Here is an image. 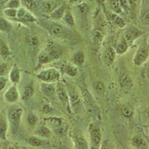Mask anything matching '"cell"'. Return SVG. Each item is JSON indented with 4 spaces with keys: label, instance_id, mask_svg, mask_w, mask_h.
<instances>
[{
    "label": "cell",
    "instance_id": "cell-1",
    "mask_svg": "<svg viewBox=\"0 0 149 149\" xmlns=\"http://www.w3.org/2000/svg\"><path fill=\"white\" fill-rule=\"evenodd\" d=\"M23 115V109L21 107L13 108L9 111L7 116L8 126L13 135L18 133L20 125H21L22 117Z\"/></svg>",
    "mask_w": 149,
    "mask_h": 149
},
{
    "label": "cell",
    "instance_id": "cell-2",
    "mask_svg": "<svg viewBox=\"0 0 149 149\" xmlns=\"http://www.w3.org/2000/svg\"><path fill=\"white\" fill-rule=\"evenodd\" d=\"M44 124L48 126L52 131H54L57 134L64 135L66 133L68 126L66 122L63 118L50 117L45 118L43 119Z\"/></svg>",
    "mask_w": 149,
    "mask_h": 149
},
{
    "label": "cell",
    "instance_id": "cell-3",
    "mask_svg": "<svg viewBox=\"0 0 149 149\" xmlns=\"http://www.w3.org/2000/svg\"><path fill=\"white\" fill-rule=\"evenodd\" d=\"M36 77L42 82L55 84L60 80L61 72L55 68H49L40 71Z\"/></svg>",
    "mask_w": 149,
    "mask_h": 149
},
{
    "label": "cell",
    "instance_id": "cell-4",
    "mask_svg": "<svg viewBox=\"0 0 149 149\" xmlns=\"http://www.w3.org/2000/svg\"><path fill=\"white\" fill-rule=\"evenodd\" d=\"M89 149H100L101 144V131L100 127L95 124H91L89 126Z\"/></svg>",
    "mask_w": 149,
    "mask_h": 149
},
{
    "label": "cell",
    "instance_id": "cell-5",
    "mask_svg": "<svg viewBox=\"0 0 149 149\" xmlns=\"http://www.w3.org/2000/svg\"><path fill=\"white\" fill-rule=\"evenodd\" d=\"M49 34L54 38L61 40H69L73 38V33L66 27L57 24H52L49 28Z\"/></svg>",
    "mask_w": 149,
    "mask_h": 149
},
{
    "label": "cell",
    "instance_id": "cell-6",
    "mask_svg": "<svg viewBox=\"0 0 149 149\" xmlns=\"http://www.w3.org/2000/svg\"><path fill=\"white\" fill-rule=\"evenodd\" d=\"M149 57V44L145 40L136 50L133 58L135 66H140L147 61Z\"/></svg>",
    "mask_w": 149,
    "mask_h": 149
},
{
    "label": "cell",
    "instance_id": "cell-7",
    "mask_svg": "<svg viewBox=\"0 0 149 149\" xmlns=\"http://www.w3.org/2000/svg\"><path fill=\"white\" fill-rule=\"evenodd\" d=\"M56 96L58 98L60 103L67 110L70 109V103L69 93L68 92L66 86L62 82L58 81L56 84Z\"/></svg>",
    "mask_w": 149,
    "mask_h": 149
},
{
    "label": "cell",
    "instance_id": "cell-8",
    "mask_svg": "<svg viewBox=\"0 0 149 149\" xmlns=\"http://www.w3.org/2000/svg\"><path fill=\"white\" fill-rule=\"evenodd\" d=\"M43 49L49 54L52 62L59 59L62 55V51L60 47L52 42L47 43Z\"/></svg>",
    "mask_w": 149,
    "mask_h": 149
},
{
    "label": "cell",
    "instance_id": "cell-9",
    "mask_svg": "<svg viewBox=\"0 0 149 149\" xmlns=\"http://www.w3.org/2000/svg\"><path fill=\"white\" fill-rule=\"evenodd\" d=\"M19 93L17 87L15 84H13L6 90L4 94V100L8 103H15L19 99Z\"/></svg>",
    "mask_w": 149,
    "mask_h": 149
},
{
    "label": "cell",
    "instance_id": "cell-10",
    "mask_svg": "<svg viewBox=\"0 0 149 149\" xmlns=\"http://www.w3.org/2000/svg\"><path fill=\"white\" fill-rule=\"evenodd\" d=\"M62 4V2L59 0H45L40 4V6L43 13L50 14Z\"/></svg>",
    "mask_w": 149,
    "mask_h": 149
},
{
    "label": "cell",
    "instance_id": "cell-11",
    "mask_svg": "<svg viewBox=\"0 0 149 149\" xmlns=\"http://www.w3.org/2000/svg\"><path fill=\"white\" fill-rule=\"evenodd\" d=\"M17 19L24 22H36L37 19L28 10L24 7H20L17 10Z\"/></svg>",
    "mask_w": 149,
    "mask_h": 149
},
{
    "label": "cell",
    "instance_id": "cell-12",
    "mask_svg": "<svg viewBox=\"0 0 149 149\" xmlns=\"http://www.w3.org/2000/svg\"><path fill=\"white\" fill-rule=\"evenodd\" d=\"M141 35L142 32L140 29L135 28V27L131 26L127 29L124 36L129 43V45H130V44H131L133 42H134L135 40L138 39Z\"/></svg>",
    "mask_w": 149,
    "mask_h": 149
},
{
    "label": "cell",
    "instance_id": "cell-13",
    "mask_svg": "<svg viewBox=\"0 0 149 149\" xmlns=\"http://www.w3.org/2000/svg\"><path fill=\"white\" fill-rule=\"evenodd\" d=\"M40 89L44 96L49 98H52L56 96V84L42 82Z\"/></svg>",
    "mask_w": 149,
    "mask_h": 149
},
{
    "label": "cell",
    "instance_id": "cell-14",
    "mask_svg": "<svg viewBox=\"0 0 149 149\" xmlns=\"http://www.w3.org/2000/svg\"><path fill=\"white\" fill-rule=\"evenodd\" d=\"M131 145L135 149H149L148 141L138 134H135L132 138Z\"/></svg>",
    "mask_w": 149,
    "mask_h": 149
},
{
    "label": "cell",
    "instance_id": "cell-15",
    "mask_svg": "<svg viewBox=\"0 0 149 149\" xmlns=\"http://www.w3.org/2000/svg\"><path fill=\"white\" fill-rule=\"evenodd\" d=\"M35 133L36 136L45 139V140H47V139H50L52 137V131L48 126L43 124L36 127L35 131Z\"/></svg>",
    "mask_w": 149,
    "mask_h": 149
},
{
    "label": "cell",
    "instance_id": "cell-16",
    "mask_svg": "<svg viewBox=\"0 0 149 149\" xmlns=\"http://www.w3.org/2000/svg\"><path fill=\"white\" fill-rule=\"evenodd\" d=\"M116 52L113 48L109 47L105 50L103 55V60L107 66H111L113 64L116 57Z\"/></svg>",
    "mask_w": 149,
    "mask_h": 149
},
{
    "label": "cell",
    "instance_id": "cell-17",
    "mask_svg": "<svg viewBox=\"0 0 149 149\" xmlns=\"http://www.w3.org/2000/svg\"><path fill=\"white\" fill-rule=\"evenodd\" d=\"M21 79V71L17 64H14L9 73V79L13 84H19Z\"/></svg>",
    "mask_w": 149,
    "mask_h": 149
},
{
    "label": "cell",
    "instance_id": "cell-18",
    "mask_svg": "<svg viewBox=\"0 0 149 149\" xmlns=\"http://www.w3.org/2000/svg\"><path fill=\"white\" fill-rule=\"evenodd\" d=\"M61 70L63 73L72 78L75 77L78 74V72H79L78 67L74 65V64L71 63H65L63 64Z\"/></svg>",
    "mask_w": 149,
    "mask_h": 149
},
{
    "label": "cell",
    "instance_id": "cell-19",
    "mask_svg": "<svg viewBox=\"0 0 149 149\" xmlns=\"http://www.w3.org/2000/svg\"><path fill=\"white\" fill-rule=\"evenodd\" d=\"M66 11V5L64 3H63L61 5H60L59 7H57L52 13H50V18L56 21H59L63 19Z\"/></svg>",
    "mask_w": 149,
    "mask_h": 149
},
{
    "label": "cell",
    "instance_id": "cell-20",
    "mask_svg": "<svg viewBox=\"0 0 149 149\" xmlns=\"http://www.w3.org/2000/svg\"><path fill=\"white\" fill-rule=\"evenodd\" d=\"M129 47H130V45L126 41V38H124V36H123L118 41L115 50H116L117 54L123 55V54L127 52L129 49Z\"/></svg>",
    "mask_w": 149,
    "mask_h": 149
},
{
    "label": "cell",
    "instance_id": "cell-21",
    "mask_svg": "<svg viewBox=\"0 0 149 149\" xmlns=\"http://www.w3.org/2000/svg\"><path fill=\"white\" fill-rule=\"evenodd\" d=\"M8 120L3 116H0V140L6 141L7 139V132L8 129Z\"/></svg>",
    "mask_w": 149,
    "mask_h": 149
},
{
    "label": "cell",
    "instance_id": "cell-22",
    "mask_svg": "<svg viewBox=\"0 0 149 149\" xmlns=\"http://www.w3.org/2000/svg\"><path fill=\"white\" fill-rule=\"evenodd\" d=\"M120 84L124 90H130L133 86V80L130 74L124 73L120 77Z\"/></svg>",
    "mask_w": 149,
    "mask_h": 149
},
{
    "label": "cell",
    "instance_id": "cell-23",
    "mask_svg": "<svg viewBox=\"0 0 149 149\" xmlns=\"http://www.w3.org/2000/svg\"><path fill=\"white\" fill-rule=\"evenodd\" d=\"M0 56L4 60H7L11 56V51L7 43L0 37Z\"/></svg>",
    "mask_w": 149,
    "mask_h": 149
},
{
    "label": "cell",
    "instance_id": "cell-24",
    "mask_svg": "<svg viewBox=\"0 0 149 149\" xmlns=\"http://www.w3.org/2000/svg\"><path fill=\"white\" fill-rule=\"evenodd\" d=\"M73 63L77 67H82L86 60L85 54L82 50H79L73 54L72 57Z\"/></svg>",
    "mask_w": 149,
    "mask_h": 149
},
{
    "label": "cell",
    "instance_id": "cell-25",
    "mask_svg": "<svg viewBox=\"0 0 149 149\" xmlns=\"http://www.w3.org/2000/svg\"><path fill=\"white\" fill-rule=\"evenodd\" d=\"M27 143L31 147H39L46 145L47 141L45 139H43L35 135V136H31L29 137L28 140H27Z\"/></svg>",
    "mask_w": 149,
    "mask_h": 149
},
{
    "label": "cell",
    "instance_id": "cell-26",
    "mask_svg": "<svg viewBox=\"0 0 149 149\" xmlns=\"http://www.w3.org/2000/svg\"><path fill=\"white\" fill-rule=\"evenodd\" d=\"M35 93V87H34L33 84H29V85L26 86L24 89H23L21 95V99L24 101H27L31 99L34 95Z\"/></svg>",
    "mask_w": 149,
    "mask_h": 149
},
{
    "label": "cell",
    "instance_id": "cell-27",
    "mask_svg": "<svg viewBox=\"0 0 149 149\" xmlns=\"http://www.w3.org/2000/svg\"><path fill=\"white\" fill-rule=\"evenodd\" d=\"M111 19L115 24L117 26L118 28H124L126 26V21L123 18H122L120 16L116 14V13H114L111 15Z\"/></svg>",
    "mask_w": 149,
    "mask_h": 149
},
{
    "label": "cell",
    "instance_id": "cell-28",
    "mask_svg": "<svg viewBox=\"0 0 149 149\" xmlns=\"http://www.w3.org/2000/svg\"><path fill=\"white\" fill-rule=\"evenodd\" d=\"M12 29V26L6 19L0 17V31L4 33H10Z\"/></svg>",
    "mask_w": 149,
    "mask_h": 149
},
{
    "label": "cell",
    "instance_id": "cell-29",
    "mask_svg": "<svg viewBox=\"0 0 149 149\" xmlns=\"http://www.w3.org/2000/svg\"><path fill=\"white\" fill-rule=\"evenodd\" d=\"M121 112L124 117L130 118L133 116V114L134 113L133 108L132 107L130 104H125L122 107Z\"/></svg>",
    "mask_w": 149,
    "mask_h": 149
},
{
    "label": "cell",
    "instance_id": "cell-30",
    "mask_svg": "<svg viewBox=\"0 0 149 149\" xmlns=\"http://www.w3.org/2000/svg\"><path fill=\"white\" fill-rule=\"evenodd\" d=\"M27 123L30 126L35 127L36 126V124H38L39 118L37 116V115L35 113H29L26 117Z\"/></svg>",
    "mask_w": 149,
    "mask_h": 149
},
{
    "label": "cell",
    "instance_id": "cell-31",
    "mask_svg": "<svg viewBox=\"0 0 149 149\" xmlns=\"http://www.w3.org/2000/svg\"><path fill=\"white\" fill-rule=\"evenodd\" d=\"M110 5L111 10H112L114 13H116V14L118 15L119 13L123 12V10H122L119 3V0H110Z\"/></svg>",
    "mask_w": 149,
    "mask_h": 149
},
{
    "label": "cell",
    "instance_id": "cell-32",
    "mask_svg": "<svg viewBox=\"0 0 149 149\" xmlns=\"http://www.w3.org/2000/svg\"><path fill=\"white\" fill-rule=\"evenodd\" d=\"M64 21L65 22L67 25H68L71 27H74L75 23H74V19L72 13L70 11H66L65 14L64 15Z\"/></svg>",
    "mask_w": 149,
    "mask_h": 149
},
{
    "label": "cell",
    "instance_id": "cell-33",
    "mask_svg": "<svg viewBox=\"0 0 149 149\" xmlns=\"http://www.w3.org/2000/svg\"><path fill=\"white\" fill-rule=\"evenodd\" d=\"M93 88L94 91L98 94H103L104 93L106 87L104 84L101 81H96L93 84Z\"/></svg>",
    "mask_w": 149,
    "mask_h": 149
},
{
    "label": "cell",
    "instance_id": "cell-34",
    "mask_svg": "<svg viewBox=\"0 0 149 149\" xmlns=\"http://www.w3.org/2000/svg\"><path fill=\"white\" fill-rule=\"evenodd\" d=\"M17 10L18 9L5 8L3 10V14L8 18L15 19L17 16Z\"/></svg>",
    "mask_w": 149,
    "mask_h": 149
},
{
    "label": "cell",
    "instance_id": "cell-35",
    "mask_svg": "<svg viewBox=\"0 0 149 149\" xmlns=\"http://www.w3.org/2000/svg\"><path fill=\"white\" fill-rule=\"evenodd\" d=\"M21 0H9L5 6V8L19 9L21 6Z\"/></svg>",
    "mask_w": 149,
    "mask_h": 149
},
{
    "label": "cell",
    "instance_id": "cell-36",
    "mask_svg": "<svg viewBox=\"0 0 149 149\" xmlns=\"http://www.w3.org/2000/svg\"><path fill=\"white\" fill-rule=\"evenodd\" d=\"M24 4L28 10H33L38 6V3L35 0H24Z\"/></svg>",
    "mask_w": 149,
    "mask_h": 149
},
{
    "label": "cell",
    "instance_id": "cell-37",
    "mask_svg": "<svg viewBox=\"0 0 149 149\" xmlns=\"http://www.w3.org/2000/svg\"><path fill=\"white\" fill-rule=\"evenodd\" d=\"M29 44L30 47L33 49L38 48L40 45V40L38 36L36 35H33L30 36L29 38Z\"/></svg>",
    "mask_w": 149,
    "mask_h": 149
},
{
    "label": "cell",
    "instance_id": "cell-38",
    "mask_svg": "<svg viewBox=\"0 0 149 149\" xmlns=\"http://www.w3.org/2000/svg\"><path fill=\"white\" fill-rule=\"evenodd\" d=\"M100 149H115L114 144L110 140H105L101 142Z\"/></svg>",
    "mask_w": 149,
    "mask_h": 149
},
{
    "label": "cell",
    "instance_id": "cell-39",
    "mask_svg": "<svg viewBox=\"0 0 149 149\" xmlns=\"http://www.w3.org/2000/svg\"><path fill=\"white\" fill-rule=\"evenodd\" d=\"M103 38V35L101 31L96 30V31L94 33L93 35V42L95 43H99L102 41Z\"/></svg>",
    "mask_w": 149,
    "mask_h": 149
},
{
    "label": "cell",
    "instance_id": "cell-40",
    "mask_svg": "<svg viewBox=\"0 0 149 149\" xmlns=\"http://www.w3.org/2000/svg\"><path fill=\"white\" fill-rule=\"evenodd\" d=\"M119 3L123 11L126 13L128 12L130 8V3L128 0H119Z\"/></svg>",
    "mask_w": 149,
    "mask_h": 149
},
{
    "label": "cell",
    "instance_id": "cell-41",
    "mask_svg": "<svg viewBox=\"0 0 149 149\" xmlns=\"http://www.w3.org/2000/svg\"><path fill=\"white\" fill-rule=\"evenodd\" d=\"M8 71V65L6 63L0 64V77L5 76V74Z\"/></svg>",
    "mask_w": 149,
    "mask_h": 149
},
{
    "label": "cell",
    "instance_id": "cell-42",
    "mask_svg": "<svg viewBox=\"0 0 149 149\" xmlns=\"http://www.w3.org/2000/svg\"><path fill=\"white\" fill-rule=\"evenodd\" d=\"M8 79L5 76L0 77V92L5 89L6 84H7Z\"/></svg>",
    "mask_w": 149,
    "mask_h": 149
},
{
    "label": "cell",
    "instance_id": "cell-43",
    "mask_svg": "<svg viewBox=\"0 0 149 149\" xmlns=\"http://www.w3.org/2000/svg\"><path fill=\"white\" fill-rule=\"evenodd\" d=\"M52 110H53L52 107H51V106H50V104L48 103H46V104L45 103L43 104V106L42 107L43 112L46 113H49L50 112H51Z\"/></svg>",
    "mask_w": 149,
    "mask_h": 149
},
{
    "label": "cell",
    "instance_id": "cell-44",
    "mask_svg": "<svg viewBox=\"0 0 149 149\" xmlns=\"http://www.w3.org/2000/svg\"><path fill=\"white\" fill-rule=\"evenodd\" d=\"M142 21L145 24H149V10L144 13L142 17Z\"/></svg>",
    "mask_w": 149,
    "mask_h": 149
},
{
    "label": "cell",
    "instance_id": "cell-45",
    "mask_svg": "<svg viewBox=\"0 0 149 149\" xmlns=\"http://www.w3.org/2000/svg\"><path fill=\"white\" fill-rule=\"evenodd\" d=\"M80 1L81 0H69V3L70 5H79Z\"/></svg>",
    "mask_w": 149,
    "mask_h": 149
},
{
    "label": "cell",
    "instance_id": "cell-46",
    "mask_svg": "<svg viewBox=\"0 0 149 149\" xmlns=\"http://www.w3.org/2000/svg\"><path fill=\"white\" fill-rule=\"evenodd\" d=\"M58 149H68V148H66V147H60L58 148Z\"/></svg>",
    "mask_w": 149,
    "mask_h": 149
},
{
    "label": "cell",
    "instance_id": "cell-47",
    "mask_svg": "<svg viewBox=\"0 0 149 149\" xmlns=\"http://www.w3.org/2000/svg\"><path fill=\"white\" fill-rule=\"evenodd\" d=\"M147 141H148V145H149V141L147 140Z\"/></svg>",
    "mask_w": 149,
    "mask_h": 149
},
{
    "label": "cell",
    "instance_id": "cell-48",
    "mask_svg": "<svg viewBox=\"0 0 149 149\" xmlns=\"http://www.w3.org/2000/svg\"><path fill=\"white\" fill-rule=\"evenodd\" d=\"M124 149H130V148H124Z\"/></svg>",
    "mask_w": 149,
    "mask_h": 149
}]
</instances>
